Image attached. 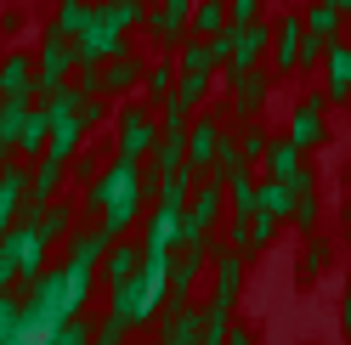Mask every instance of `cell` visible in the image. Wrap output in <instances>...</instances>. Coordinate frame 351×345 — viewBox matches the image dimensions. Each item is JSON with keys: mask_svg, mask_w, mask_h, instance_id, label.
<instances>
[{"mask_svg": "<svg viewBox=\"0 0 351 345\" xmlns=\"http://www.w3.org/2000/svg\"><path fill=\"white\" fill-rule=\"evenodd\" d=\"M215 204H221V199H215V192H204V199L199 204H193V221H187V238H199V232L215 221Z\"/></svg>", "mask_w": 351, "mask_h": 345, "instance_id": "277c9868", "label": "cell"}, {"mask_svg": "<svg viewBox=\"0 0 351 345\" xmlns=\"http://www.w3.org/2000/svg\"><path fill=\"white\" fill-rule=\"evenodd\" d=\"M46 345H91V329H85V322H62Z\"/></svg>", "mask_w": 351, "mask_h": 345, "instance_id": "8992f818", "label": "cell"}, {"mask_svg": "<svg viewBox=\"0 0 351 345\" xmlns=\"http://www.w3.org/2000/svg\"><path fill=\"white\" fill-rule=\"evenodd\" d=\"M227 345H255V334H250V329H232V340H227Z\"/></svg>", "mask_w": 351, "mask_h": 345, "instance_id": "52a82bcc", "label": "cell"}, {"mask_svg": "<svg viewBox=\"0 0 351 345\" xmlns=\"http://www.w3.org/2000/svg\"><path fill=\"white\" fill-rule=\"evenodd\" d=\"M108 277H114V283H130V277H136V255H130V249H114V261H108Z\"/></svg>", "mask_w": 351, "mask_h": 345, "instance_id": "5b68a950", "label": "cell"}, {"mask_svg": "<svg viewBox=\"0 0 351 345\" xmlns=\"http://www.w3.org/2000/svg\"><path fill=\"white\" fill-rule=\"evenodd\" d=\"M232 294H238V255H227V261H221V289H215V306L232 311Z\"/></svg>", "mask_w": 351, "mask_h": 345, "instance_id": "3957f363", "label": "cell"}, {"mask_svg": "<svg viewBox=\"0 0 351 345\" xmlns=\"http://www.w3.org/2000/svg\"><path fill=\"white\" fill-rule=\"evenodd\" d=\"M199 334H204V317L193 311L187 300H182V306L170 311V322L159 329V340H165V345H199Z\"/></svg>", "mask_w": 351, "mask_h": 345, "instance_id": "7a4b0ae2", "label": "cell"}, {"mask_svg": "<svg viewBox=\"0 0 351 345\" xmlns=\"http://www.w3.org/2000/svg\"><path fill=\"white\" fill-rule=\"evenodd\" d=\"M159 294H165V261H147L142 266V277H130V283H119V300H114V317L125 322H147L153 317V306H159Z\"/></svg>", "mask_w": 351, "mask_h": 345, "instance_id": "6da1fadb", "label": "cell"}]
</instances>
